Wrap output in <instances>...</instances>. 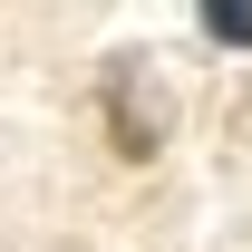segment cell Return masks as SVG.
Returning a JSON list of instances; mask_svg holds the SVG:
<instances>
[{"label":"cell","mask_w":252,"mask_h":252,"mask_svg":"<svg viewBox=\"0 0 252 252\" xmlns=\"http://www.w3.org/2000/svg\"><path fill=\"white\" fill-rule=\"evenodd\" d=\"M194 30L214 39V49H252V0H204V10H194Z\"/></svg>","instance_id":"cell-2"},{"label":"cell","mask_w":252,"mask_h":252,"mask_svg":"<svg viewBox=\"0 0 252 252\" xmlns=\"http://www.w3.org/2000/svg\"><path fill=\"white\" fill-rule=\"evenodd\" d=\"M97 117H107V136H117L126 165H146L165 146V97H156V68L136 59V49H117V59L97 68Z\"/></svg>","instance_id":"cell-1"}]
</instances>
